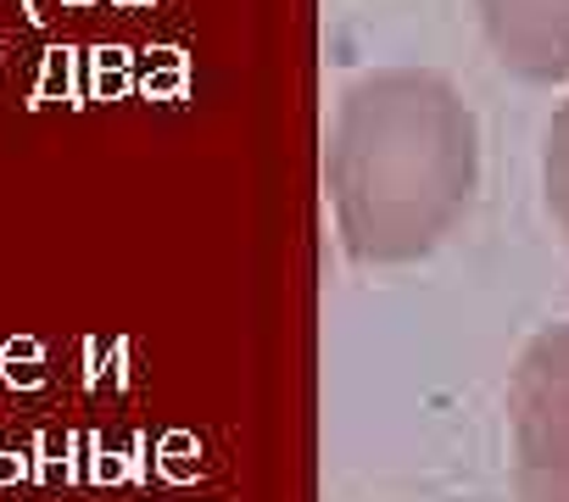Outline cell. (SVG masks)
Here are the masks:
<instances>
[{
	"label": "cell",
	"mask_w": 569,
	"mask_h": 502,
	"mask_svg": "<svg viewBox=\"0 0 569 502\" xmlns=\"http://www.w3.org/2000/svg\"><path fill=\"white\" fill-rule=\"evenodd\" d=\"M541 179H547V207L569 234V101L547 123V151H541Z\"/></svg>",
	"instance_id": "cell-4"
},
{
	"label": "cell",
	"mask_w": 569,
	"mask_h": 502,
	"mask_svg": "<svg viewBox=\"0 0 569 502\" xmlns=\"http://www.w3.org/2000/svg\"><path fill=\"white\" fill-rule=\"evenodd\" d=\"M519 502H569V319L547 324L508 380Z\"/></svg>",
	"instance_id": "cell-2"
},
{
	"label": "cell",
	"mask_w": 569,
	"mask_h": 502,
	"mask_svg": "<svg viewBox=\"0 0 569 502\" xmlns=\"http://www.w3.org/2000/svg\"><path fill=\"white\" fill-rule=\"evenodd\" d=\"M480 18L502 68L530 84L569 79V0H480Z\"/></svg>",
	"instance_id": "cell-3"
},
{
	"label": "cell",
	"mask_w": 569,
	"mask_h": 502,
	"mask_svg": "<svg viewBox=\"0 0 569 502\" xmlns=\"http://www.w3.org/2000/svg\"><path fill=\"white\" fill-rule=\"evenodd\" d=\"M341 223L358 258L430 251L475 190V118L430 73H391L352 96L336 145Z\"/></svg>",
	"instance_id": "cell-1"
},
{
	"label": "cell",
	"mask_w": 569,
	"mask_h": 502,
	"mask_svg": "<svg viewBox=\"0 0 569 502\" xmlns=\"http://www.w3.org/2000/svg\"><path fill=\"white\" fill-rule=\"evenodd\" d=\"M18 469H23V463H12V452H0V480H12Z\"/></svg>",
	"instance_id": "cell-6"
},
{
	"label": "cell",
	"mask_w": 569,
	"mask_h": 502,
	"mask_svg": "<svg viewBox=\"0 0 569 502\" xmlns=\"http://www.w3.org/2000/svg\"><path fill=\"white\" fill-rule=\"evenodd\" d=\"M68 90V51H51V68H46V84H40V96H51V90Z\"/></svg>",
	"instance_id": "cell-5"
}]
</instances>
